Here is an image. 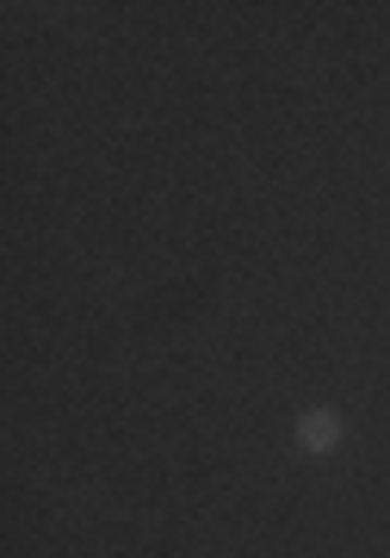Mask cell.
I'll use <instances>...</instances> for the list:
<instances>
[{"mask_svg":"<svg viewBox=\"0 0 390 558\" xmlns=\"http://www.w3.org/2000/svg\"><path fill=\"white\" fill-rule=\"evenodd\" d=\"M341 416H334L329 403H316V410H304L297 416V428H292V440H297V453H310V459H322V453H334L341 447Z\"/></svg>","mask_w":390,"mask_h":558,"instance_id":"cell-1","label":"cell"}]
</instances>
